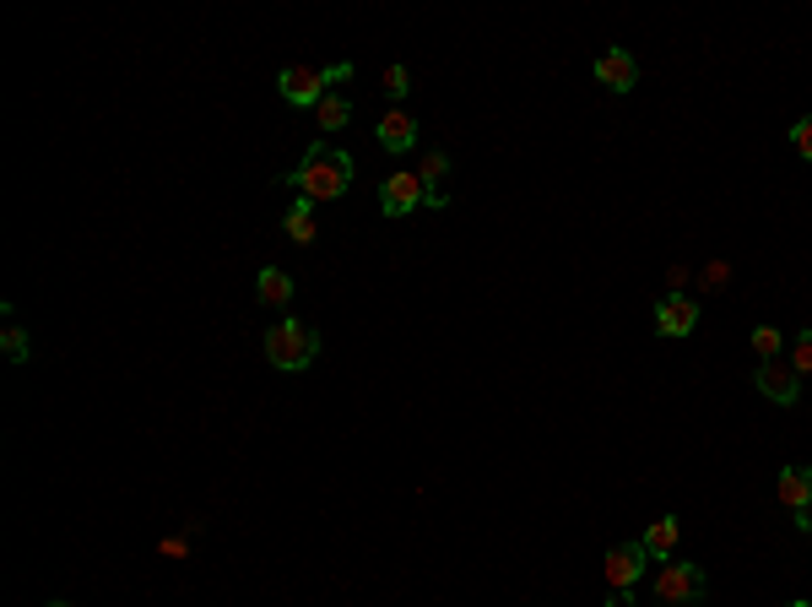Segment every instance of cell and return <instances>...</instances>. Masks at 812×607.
I'll list each match as a JSON object with an SVG mask.
<instances>
[{
	"label": "cell",
	"instance_id": "3",
	"mask_svg": "<svg viewBox=\"0 0 812 607\" xmlns=\"http://www.w3.org/2000/svg\"><path fill=\"white\" fill-rule=\"evenodd\" d=\"M314 353H320V332L304 326L299 315H282V321L266 332V358H271V369H282V375H304L314 364Z\"/></svg>",
	"mask_w": 812,
	"mask_h": 607
},
{
	"label": "cell",
	"instance_id": "4",
	"mask_svg": "<svg viewBox=\"0 0 812 607\" xmlns=\"http://www.w3.org/2000/svg\"><path fill=\"white\" fill-rule=\"evenodd\" d=\"M650 592H656V603H661V607L699 603V597H704V570H699V564H688V559H667V564L656 570Z\"/></svg>",
	"mask_w": 812,
	"mask_h": 607
},
{
	"label": "cell",
	"instance_id": "13",
	"mask_svg": "<svg viewBox=\"0 0 812 607\" xmlns=\"http://www.w3.org/2000/svg\"><path fill=\"white\" fill-rule=\"evenodd\" d=\"M282 234H288L293 245H314V239H320V217H314V202L293 196L288 217H282Z\"/></svg>",
	"mask_w": 812,
	"mask_h": 607
},
{
	"label": "cell",
	"instance_id": "8",
	"mask_svg": "<svg viewBox=\"0 0 812 607\" xmlns=\"http://www.w3.org/2000/svg\"><path fill=\"white\" fill-rule=\"evenodd\" d=\"M775 499L797 516L802 532H812V467H786L780 483H775Z\"/></svg>",
	"mask_w": 812,
	"mask_h": 607
},
{
	"label": "cell",
	"instance_id": "12",
	"mask_svg": "<svg viewBox=\"0 0 812 607\" xmlns=\"http://www.w3.org/2000/svg\"><path fill=\"white\" fill-rule=\"evenodd\" d=\"M645 553L656 559V564H667V559H678V542H683V521L678 516H656L650 527H645Z\"/></svg>",
	"mask_w": 812,
	"mask_h": 607
},
{
	"label": "cell",
	"instance_id": "19",
	"mask_svg": "<svg viewBox=\"0 0 812 607\" xmlns=\"http://www.w3.org/2000/svg\"><path fill=\"white\" fill-rule=\"evenodd\" d=\"M407 93H412V71H407V66H390V71H385V98H396V104H401Z\"/></svg>",
	"mask_w": 812,
	"mask_h": 607
},
{
	"label": "cell",
	"instance_id": "10",
	"mask_svg": "<svg viewBox=\"0 0 812 607\" xmlns=\"http://www.w3.org/2000/svg\"><path fill=\"white\" fill-rule=\"evenodd\" d=\"M693 326H699V299L667 293V299L656 304V332H661V337H688Z\"/></svg>",
	"mask_w": 812,
	"mask_h": 607
},
{
	"label": "cell",
	"instance_id": "15",
	"mask_svg": "<svg viewBox=\"0 0 812 607\" xmlns=\"http://www.w3.org/2000/svg\"><path fill=\"white\" fill-rule=\"evenodd\" d=\"M347 120H353V104H347V98H336V93H331V98H320V104H314V126H320V131H342Z\"/></svg>",
	"mask_w": 812,
	"mask_h": 607
},
{
	"label": "cell",
	"instance_id": "2",
	"mask_svg": "<svg viewBox=\"0 0 812 607\" xmlns=\"http://www.w3.org/2000/svg\"><path fill=\"white\" fill-rule=\"evenodd\" d=\"M347 76H353V61H336V66H282L277 71V93H282V104H293V109H314V104L331 98L336 82H347Z\"/></svg>",
	"mask_w": 812,
	"mask_h": 607
},
{
	"label": "cell",
	"instance_id": "6",
	"mask_svg": "<svg viewBox=\"0 0 812 607\" xmlns=\"http://www.w3.org/2000/svg\"><path fill=\"white\" fill-rule=\"evenodd\" d=\"M645 564H656V559L645 553V542H639V538H628V542H618V548L607 553L602 575H607V586H613V592H639V575H645Z\"/></svg>",
	"mask_w": 812,
	"mask_h": 607
},
{
	"label": "cell",
	"instance_id": "16",
	"mask_svg": "<svg viewBox=\"0 0 812 607\" xmlns=\"http://www.w3.org/2000/svg\"><path fill=\"white\" fill-rule=\"evenodd\" d=\"M444 174H450V152H423V169H418V180H423V185H429V196H444V191H439V180H444Z\"/></svg>",
	"mask_w": 812,
	"mask_h": 607
},
{
	"label": "cell",
	"instance_id": "25",
	"mask_svg": "<svg viewBox=\"0 0 812 607\" xmlns=\"http://www.w3.org/2000/svg\"><path fill=\"white\" fill-rule=\"evenodd\" d=\"M50 607H76V603H50Z\"/></svg>",
	"mask_w": 812,
	"mask_h": 607
},
{
	"label": "cell",
	"instance_id": "23",
	"mask_svg": "<svg viewBox=\"0 0 812 607\" xmlns=\"http://www.w3.org/2000/svg\"><path fill=\"white\" fill-rule=\"evenodd\" d=\"M607 607H634V592H613V603Z\"/></svg>",
	"mask_w": 812,
	"mask_h": 607
},
{
	"label": "cell",
	"instance_id": "17",
	"mask_svg": "<svg viewBox=\"0 0 812 607\" xmlns=\"http://www.w3.org/2000/svg\"><path fill=\"white\" fill-rule=\"evenodd\" d=\"M753 353H758V364H764V358H780V353H786V337H780L775 326H753Z\"/></svg>",
	"mask_w": 812,
	"mask_h": 607
},
{
	"label": "cell",
	"instance_id": "18",
	"mask_svg": "<svg viewBox=\"0 0 812 607\" xmlns=\"http://www.w3.org/2000/svg\"><path fill=\"white\" fill-rule=\"evenodd\" d=\"M791 369H797L802 380L812 375V326H808V332H802L797 342H791Z\"/></svg>",
	"mask_w": 812,
	"mask_h": 607
},
{
	"label": "cell",
	"instance_id": "20",
	"mask_svg": "<svg viewBox=\"0 0 812 607\" xmlns=\"http://www.w3.org/2000/svg\"><path fill=\"white\" fill-rule=\"evenodd\" d=\"M0 347H6V358H11V364H28V332H22V326H6Z\"/></svg>",
	"mask_w": 812,
	"mask_h": 607
},
{
	"label": "cell",
	"instance_id": "26",
	"mask_svg": "<svg viewBox=\"0 0 812 607\" xmlns=\"http://www.w3.org/2000/svg\"><path fill=\"white\" fill-rule=\"evenodd\" d=\"M656 607H661V603H656Z\"/></svg>",
	"mask_w": 812,
	"mask_h": 607
},
{
	"label": "cell",
	"instance_id": "11",
	"mask_svg": "<svg viewBox=\"0 0 812 607\" xmlns=\"http://www.w3.org/2000/svg\"><path fill=\"white\" fill-rule=\"evenodd\" d=\"M375 136H379V147L385 152H412L418 147V120L407 115V109H390V115H379V126H375Z\"/></svg>",
	"mask_w": 812,
	"mask_h": 607
},
{
	"label": "cell",
	"instance_id": "5",
	"mask_svg": "<svg viewBox=\"0 0 812 607\" xmlns=\"http://www.w3.org/2000/svg\"><path fill=\"white\" fill-rule=\"evenodd\" d=\"M753 386L769 397L775 407H797L802 402V375L791 369V358H764L758 369H753Z\"/></svg>",
	"mask_w": 812,
	"mask_h": 607
},
{
	"label": "cell",
	"instance_id": "22",
	"mask_svg": "<svg viewBox=\"0 0 812 607\" xmlns=\"http://www.w3.org/2000/svg\"><path fill=\"white\" fill-rule=\"evenodd\" d=\"M721 282H732V267H726V261H715V267L704 271V288H721Z\"/></svg>",
	"mask_w": 812,
	"mask_h": 607
},
{
	"label": "cell",
	"instance_id": "7",
	"mask_svg": "<svg viewBox=\"0 0 812 607\" xmlns=\"http://www.w3.org/2000/svg\"><path fill=\"white\" fill-rule=\"evenodd\" d=\"M418 206H429V185H423L412 169H401V174H390V180L379 185V212H385V217H412Z\"/></svg>",
	"mask_w": 812,
	"mask_h": 607
},
{
	"label": "cell",
	"instance_id": "14",
	"mask_svg": "<svg viewBox=\"0 0 812 607\" xmlns=\"http://www.w3.org/2000/svg\"><path fill=\"white\" fill-rule=\"evenodd\" d=\"M255 293H260V304H271V310H288L293 304V277L282 267H266L255 277Z\"/></svg>",
	"mask_w": 812,
	"mask_h": 607
},
{
	"label": "cell",
	"instance_id": "9",
	"mask_svg": "<svg viewBox=\"0 0 812 607\" xmlns=\"http://www.w3.org/2000/svg\"><path fill=\"white\" fill-rule=\"evenodd\" d=\"M596 82H602L607 93H634V87H639V61L628 55L624 44H613V50L596 55Z\"/></svg>",
	"mask_w": 812,
	"mask_h": 607
},
{
	"label": "cell",
	"instance_id": "21",
	"mask_svg": "<svg viewBox=\"0 0 812 607\" xmlns=\"http://www.w3.org/2000/svg\"><path fill=\"white\" fill-rule=\"evenodd\" d=\"M791 147H797L802 158H812V115H808V120H797V126H791Z\"/></svg>",
	"mask_w": 812,
	"mask_h": 607
},
{
	"label": "cell",
	"instance_id": "1",
	"mask_svg": "<svg viewBox=\"0 0 812 607\" xmlns=\"http://www.w3.org/2000/svg\"><path fill=\"white\" fill-rule=\"evenodd\" d=\"M288 185L304 196V202H336V196H347V185H353V158L336 147V141H310L304 147V158H299V169L288 174Z\"/></svg>",
	"mask_w": 812,
	"mask_h": 607
},
{
	"label": "cell",
	"instance_id": "24",
	"mask_svg": "<svg viewBox=\"0 0 812 607\" xmlns=\"http://www.w3.org/2000/svg\"><path fill=\"white\" fill-rule=\"evenodd\" d=\"M786 607H812V603H808V597H797V603H786Z\"/></svg>",
	"mask_w": 812,
	"mask_h": 607
}]
</instances>
